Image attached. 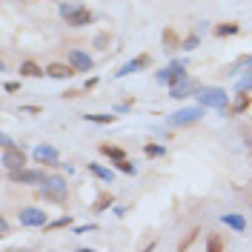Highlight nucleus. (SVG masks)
<instances>
[{
    "instance_id": "31",
    "label": "nucleus",
    "mask_w": 252,
    "mask_h": 252,
    "mask_svg": "<svg viewBox=\"0 0 252 252\" xmlns=\"http://www.w3.org/2000/svg\"><path fill=\"white\" fill-rule=\"evenodd\" d=\"M3 89H6V92H17V89H20V83H6Z\"/></svg>"
},
{
    "instance_id": "29",
    "label": "nucleus",
    "mask_w": 252,
    "mask_h": 252,
    "mask_svg": "<svg viewBox=\"0 0 252 252\" xmlns=\"http://www.w3.org/2000/svg\"><path fill=\"white\" fill-rule=\"evenodd\" d=\"M195 46H198V37H189V40L181 43V49H195Z\"/></svg>"
},
{
    "instance_id": "28",
    "label": "nucleus",
    "mask_w": 252,
    "mask_h": 252,
    "mask_svg": "<svg viewBox=\"0 0 252 252\" xmlns=\"http://www.w3.org/2000/svg\"><path fill=\"white\" fill-rule=\"evenodd\" d=\"M69 223H72V218H61L55 223H49V229H61V226H69Z\"/></svg>"
},
{
    "instance_id": "11",
    "label": "nucleus",
    "mask_w": 252,
    "mask_h": 252,
    "mask_svg": "<svg viewBox=\"0 0 252 252\" xmlns=\"http://www.w3.org/2000/svg\"><path fill=\"white\" fill-rule=\"evenodd\" d=\"M75 72H78V69H75L72 63H69V66H63V63H52V66L46 69V75H49V78H58V80H63V78H72Z\"/></svg>"
},
{
    "instance_id": "18",
    "label": "nucleus",
    "mask_w": 252,
    "mask_h": 252,
    "mask_svg": "<svg viewBox=\"0 0 252 252\" xmlns=\"http://www.w3.org/2000/svg\"><path fill=\"white\" fill-rule=\"evenodd\" d=\"M163 43H166L169 52H172V49H181V46H178V37H175V32H172V29L163 32Z\"/></svg>"
},
{
    "instance_id": "12",
    "label": "nucleus",
    "mask_w": 252,
    "mask_h": 252,
    "mask_svg": "<svg viewBox=\"0 0 252 252\" xmlns=\"http://www.w3.org/2000/svg\"><path fill=\"white\" fill-rule=\"evenodd\" d=\"M34 160L37 163H58V149L55 146H37L34 149Z\"/></svg>"
},
{
    "instance_id": "5",
    "label": "nucleus",
    "mask_w": 252,
    "mask_h": 252,
    "mask_svg": "<svg viewBox=\"0 0 252 252\" xmlns=\"http://www.w3.org/2000/svg\"><path fill=\"white\" fill-rule=\"evenodd\" d=\"M17 218L23 226H46V209H34V206H23L17 212Z\"/></svg>"
},
{
    "instance_id": "7",
    "label": "nucleus",
    "mask_w": 252,
    "mask_h": 252,
    "mask_svg": "<svg viewBox=\"0 0 252 252\" xmlns=\"http://www.w3.org/2000/svg\"><path fill=\"white\" fill-rule=\"evenodd\" d=\"M3 163H6V169H20L26 163V155L15 143H3Z\"/></svg>"
},
{
    "instance_id": "6",
    "label": "nucleus",
    "mask_w": 252,
    "mask_h": 252,
    "mask_svg": "<svg viewBox=\"0 0 252 252\" xmlns=\"http://www.w3.org/2000/svg\"><path fill=\"white\" fill-rule=\"evenodd\" d=\"M204 112H201V106H189V109H181V112H175L172 118H169V126H192L198 118H201Z\"/></svg>"
},
{
    "instance_id": "17",
    "label": "nucleus",
    "mask_w": 252,
    "mask_h": 252,
    "mask_svg": "<svg viewBox=\"0 0 252 252\" xmlns=\"http://www.w3.org/2000/svg\"><path fill=\"white\" fill-rule=\"evenodd\" d=\"M100 152H103V155H109L112 160H121V158H126L121 146H109V143H103V146H100Z\"/></svg>"
},
{
    "instance_id": "3",
    "label": "nucleus",
    "mask_w": 252,
    "mask_h": 252,
    "mask_svg": "<svg viewBox=\"0 0 252 252\" xmlns=\"http://www.w3.org/2000/svg\"><path fill=\"white\" fill-rule=\"evenodd\" d=\"M187 78V72H184V63H172L169 69H160L158 72V83H163V86H175L178 80H184Z\"/></svg>"
},
{
    "instance_id": "4",
    "label": "nucleus",
    "mask_w": 252,
    "mask_h": 252,
    "mask_svg": "<svg viewBox=\"0 0 252 252\" xmlns=\"http://www.w3.org/2000/svg\"><path fill=\"white\" fill-rule=\"evenodd\" d=\"M9 178L12 181H17V184H43L46 181V175L40 172V169H9Z\"/></svg>"
},
{
    "instance_id": "15",
    "label": "nucleus",
    "mask_w": 252,
    "mask_h": 252,
    "mask_svg": "<svg viewBox=\"0 0 252 252\" xmlns=\"http://www.w3.org/2000/svg\"><path fill=\"white\" fill-rule=\"evenodd\" d=\"M20 75H26V78H40V75H43V69H40L37 63L26 61V63H20Z\"/></svg>"
},
{
    "instance_id": "10",
    "label": "nucleus",
    "mask_w": 252,
    "mask_h": 252,
    "mask_svg": "<svg viewBox=\"0 0 252 252\" xmlns=\"http://www.w3.org/2000/svg\"><path fill=\"white\" fill-rule=\"evenodd\" d=\"M92 20H94V15L86 6H80L72 17H66V26H75V29H78V26H86V23H92Z\"/></svg>"
},
{
    "instance_id": "20",
    "label": "nucleus",
    "mask_w": 252,
    "mask_h": 252,
    "mask_svg": "<svg viewBox=\"0 0 252 252\" xmlns=\"http://www.w3.org/2000/svg\"><path fill=\"white\" fill-rule=\"evenodd\" d=\"M215 34H218V37H226V34H238V23H223V26H218V29H215Z\"/></svg>"
},
{
    "instance_id": "16",
    "label": "nucleus",
    "mask_w": 252,
    "mask_h": 252,
    "mask_svg": "<svg viewBox=\"0 0 252 252\" xmlns=\"http://www.w3.org/2000/svg\"><path fill=\"white\" fill-rule=\"evenodd\" d=\"M80 6H83V3H75V0H66V3H61V17H63V20H66V17H72V15L80 9Z\"/></svg>"
},
{
    "instance_id": "19",
    "label": "nucleus",
    "mask_w": 252,
    "mask_h": 252,
    "mask_svg": "<svg viewBox=\"0 0 252 252\" xmlns=\"http://www.w3.org/2000/svg\"><path fill=\"white\" fill-rule=\"evenodd\" d=\"M89 172L97 175V178H103V181H112V172H109V169H103V166H97V163H89Z\"/></svg>"
},
{
    "instance_id": "22",
    "label": "nucleus",
    "mask_w": 252,
    "mask_h": 252,
    "mask_svg": "<svg viewBox=\"0 0 252 252\" xmlns=\"http://www.w3.org/2000/svg\"><path fill=\"white\" fill-rule=\"evenodd\" d=\"M247 106H250V94L241 92V97H238V100H235V106H232V112H244Z\"/></svg>"
},
{
    "instance_id": "1",
    "label": "nucleus",
    "mask_w": 252,
    "mask_h": 252,
    "mask_svg": "<svg viewBox=\"0 0 252 252\" xmlns=\"http://www.w3.org/2000/svg\"><path fill=\"white\" fill-rule=\"evenodd\" d=\"M198 100H201V106H209V109H218V112H223L229 106V94L218 86H204L198 92Z\"/></svg>"
},
{
    "instance_id": "8",
    "label": "nucleus",
    "mask_w": 252,
    "mask_h": 252,
    "mask_svg": "<svg viewBox=\"0 0 252 252\" xmlns=\"http://www.w3.org/2000/svg\"><path fill=\"white\" fill-rule=\"evenodd\" d=\"M69 63H72L78 72H89V69H92V58H89L86 52H80V49H72V52H69Z\"/></svg>"
},
{
    "instance_id": "14",
    "label": "nucleus",
    "mask_w": 252,
    "mask_h": 252,
    "mask_svg": "<svg viewBox=\"0 0 252 252\" xmlns=\"http://www.w3.org/2000/svg\"><path fill=\"white\" fill-rule=\"evenodd\" d=\"M223 223L232 226L235 232H244V229H247V220L241 218V215H223Z\"/></svg>"
},
{
    "instance_id": "24",
    "label": "nucleus",
    "mask_w": 252,
    "mask_h": 252,
    "mask_svg": "<svg viewBox=\"0 0 252 252\" xmlns=\"http://www.w3.org/2000/svg\"><path fill=\"white\" fill-rule=\"evenodd\" d=\"M149 158H160L163 155V146H158V143H146V149H143Z\"/></svg>"
},
{
    "instance_id": "2",
    "label": "nucleus",
    "mask_w": 252,
    "mask_h": 252,
    "mask_svg": "<svg viewBox=\"0 0 252 252\" xmlns=\"http://www.w3.org/2000/svg\"><path fill=\"white\" fill-rule=\"evenodd\" d=\"M43 184L46 187L40 189V198H46V201H66V181L63 178H49L46 175Z\"/></svg>"
},
{
    "instance_id": "26",
    "label": "nucleus",
    "mask_w": 252,
    "mask_h": 252,
    "mask_svg": "<svg viewBox=\"0 0 252 252\" xmlns=\"http://www.w3.org/2000/svg\"><path fill=\"white\" fill-rule=\"evenodd\" d=\"M235 89H238V94L250 92V89H252V75H250V78H244V80H238V86H235Z\"/></svg>"
},
{
    "instance_id": "9",
    "label": "nucleus",
    "mask_w": 252,
    "mask_h": 252,
    "mask_svg": "<svg viewBox=\"0 0 252 252\" xmlns=\"http://www.w3.org/2000/svg\"><path fill=\"white\" fill-rule=\"evenodd\" d=\"M149 66V55H141V58H135V61H129L126 66H121V72H115L118 78H126V75H135V72H141V69H146Z\"/></svg>"
},
{
    "instance_id": "32",
    "label": "nucleus",
    "mask_w": 252,
    "mask_h": 252,
    "mask_svg": "<svg viewBox=\"0 0 252 252\" xmlns=\"http://www.w3.org/2000/svg\"><path fill=\"white\" fill-rule=\"evenodd\" d=\"M241 63H244V66H250V69H252V55H247V58H244Z\"/></svg>"
},
{
    "instance_id": "13",
    "label": "nucleus",
    "mask_w": 252,
    "mask_h": 252,
    "mask_svg": "<svg viewBox=\"0 0 252 252\" xmlns=\"http://www.w3.org/2000/svg\"><path fill=\"white\" fill-rule=\"evenodd\" d=\"M192 89H195V83H192L189 78H184V80H178V83L172 86V97H178V100H181V97H189Z\"/></svg>"
},
{
    "instance_id": "25",
    "label": "nucleus",
    "mask_w": 252,
    "mask_h": 252,
    "mask_svg": "<svg viewBox=\"0 0 252 252\" xmlns=\"http://www.w3.org/2000/svg\"><path fill=\"white\" fill-rule=\"evenodd\" d=\"M206 250H209V252H218V250H223V241H220L218 235H212V238H209V244H206Z\"/></svg>"
},
{
    "instance_id": "23",
    "label": "nucleus",
    "mask_w": 252,
    "mask_h": 252,
    "mask_svg": "<svg viewBox=\"0 0 252 252\" xmlns=\"http://www.w3.org/2000/svg\"><path fill=\"white\" fill-rule=\"evenodd\" d=\"M115 166L121 169V172H126V175H135V166L126 160V158H121V160H115Z\"/></svg>"
},
{
    "instance_id": "27",
    "label": "nucleus",
    "mask_w": 252,
    "mask_h": 252,
    "mask_svg": "<svg viewBox=\"0 0 252 252\" xmlns=\"http://www.w3.org/2000/svg\"><path fill=\"white\" fill-rule=\"evenodd\" d=\"M109 204H112V195H103V198H100V201L94 204V209H106Z\"/></svg>"
},
{
    "instance_id": "21",
    "label": "nucleus",
    "mask_w": 252,
    "mask_h": 252,
    "mask_svg": "<svg viewBox=\"0 0 252 252\" xmlns=\"http://www.w3.org/2000/svg\"><path fill=\"white\" fill-rule=\"evenodd\" d=\"M86 121H89V124H112L115 115H86Z\"/></svg>"
},
{
    "instance_id": "30",
    "label": "nucleus",
    "mask_w": 252,
    "mask_h": 252,
    "mask_svg": "<svg viewBox=\"0 0 252 252\" xmlns=\"http://www.w3.org/2000/svg\"><path fill=\"white\" fill-rule=\"evenodd\" d=\"M195 235H198V229H192V232H189V238H187V241H184V244H181V250H187L189 244L195 241Z\"/></svg>"
}]
</instances>
